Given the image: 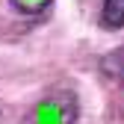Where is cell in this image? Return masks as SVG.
Wrapping results in <instances>:
<instances>
[{
    "instance_id": "obj_1",
    "label": "cell",
    "mask_w": 124,
    "mask_h": 124,
    "mask_svg": "<svg viewBox=\"0 0 124 124\" xmlns=\"http://www.w3.org/2000/svg\"><path fill=\"white\" fill-rule=\"evenodd\" d=\"M80 115V103L71 92H56V95L41 98L33 109L24 115L21 124H74Z\"/></svg>"
},
{
    "instance_id": "obj_2",
    "label": "cell",
    "mask_w": 124,
    "mask_h": 124,
    "mask_svg": "<svg viewBox=\"0 0 124 124\" xmlns=\"http://www.w3.org/2000/svg\"><path fill=\"white\" fill-rule=\"evenodd\" d=\"M103 27H124V0H103V15H101Z\"/></svg>"
},
{
    "instance_id": "obj_3",
    "label": "cell",
    "mask_w": 124,
    "mask_h": 124,
    "mask_svg": "<svg viewBox=\"0 0 124 124\" xmlns=\"http://www.w3.org/2000/svg\"><path fill=\"white\" fill-rule=\"evenodd\" d=\"M50 3H53V0H12V6L18 9L21 15H41Z\"/></svg>"
}]
</instances>
